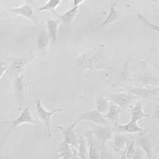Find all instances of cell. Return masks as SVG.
Listing matches in <instances>:
<instances>
[{
	"mask_svg": "<svg viewBox=\"0 0 159 159\" xmlns=\"http://www.w3.org/2000/svg\"><path fill=\"white\" fill-rule=\"evenodd\" d=\"M77 119L80 121H89L94 123V125L100 126V125H107L108 121L104 117V115L99 112L97 109L89 110L86 111L78 116Z\"/></svg>",
	"mask_w": 159,
	"mask_h": 159,
	"instance_id": "8",
	"label": "cell"
},
{
	"mask_svg": "<svg viewBox=\"0 0 159 159\" xmlns=\"http://www.w3.org/2000/svg\"><path fill=\"white\" fill-rule=\"evenodd\" d=\"M120 159H127V157H126V146L125 148V149L123 151V152H122V156Z\"/></svg>",
	"mask_w": 159,
	"mask_h": 159,
	"instance_id": "29",
	"label": "cell"
},
{
	"mask_svg": "<svg viewBox=\"0 0 159 159\" xmlns=\"http://www.w3.org/2000/svg\"><path fill=\"white\" fill-rule=\"evenodd\" d=\"M103 47L104 45H99L92 49L85 52L75 59V62L83 69H89V70L106 69V67L103 66L102 64L99 63L98 59V53L101 48Z\"/></svg>",
	"mask_w": 159,
	"mask_h": 159,
	"instance_id": "1",
	"label": "cell"
},
{
	"mask_svg": "<svg viewBox=\"0 0 159 159\" xmlns=\"http://www.w3.org/2000/svg\"><path fill=\"white\" fill-rule=\"evenodd\" d=\"M116 3H113L110 7V11L108 16L100 25L98 26V28H102V27H107V26L111 25V24H115L116 22L119 21V19L122 17L123 15H122L121 13H119L118 10H116Z\"/></svg>",
	"mask_w": 159,
	"mask_h": 159,
	"instance_id": "17",
	"label": "cell"
},
{
	"mask_svg": "<svg viewBox=\"0 0 159 159\" xmlns=\"http://www.w3.org/2000/svg\"><path fill=\"white\" fill-rule=\"evenodd\" d=\"M50 38L46 30H42L37 38V49L46 55L49 48Z\"/></svg>",
	"mask_w": 159,
	"mask_h": 159,
	"instance_id": "16",
	"label": "cell"
},
{
	"mask_svg": "<svg viewBox=\"0 0 159 159\" xmlns=\"http://www.w3.org/2000/svg\"><path fill=\"white\" fill-rule=\"evenodd\" d=\"M115 132L118 133V134H140L147 129H143V128L140 127L138 126V123L136 122L130 121L126 124H119V123H116L115 125Z\"/></svg>",
	"mask_w": 159,
	"mask_h": 159,
	"instance_id": "12",
	"label": "cell"
},
{
	"mask_svg": "<svg viewBox=\"0 0 159 159\" xmlns=\"http://www.w3.org/2000/svg\"><path fill=\"white\" fill-rule=\"evenodd\" d=\"M151 115L152 119H154L157 123H159V104L154 106V108H153L152 114Z\"/></svg>",
	"mask_w": 159,
	"mask_h": 159,
	"instance_id": "27",
	"label": "cell"
},
{
	"mask_svg": "<svg viewBox=\"0 0 159 159\" xmlns=\"http://www.w3.org/2000/svg\"><path fill=\"white\" fill-rule=\"evenodd\" d=\"M85 137L88 145V159H102L100 147L94 140L91 130L85 131Z\"/></svg>",
	"mask_w": 159,
	"mask_h": 159,
	"instance_id": "10",
	"label": "cell"
},
{
	"mask_svg": "<svg viewBox=\"0 0 159 159\" xmlns=\"http://www.w3.org/2000/svg\"><path fill=\"white\" fill-rule=\"evenodd\" d=\"M78 157L79 159H88V152L87 151L86 140L84 137H80L79 147H78Z\"/></svg>",
	"mask_w": 159,
	"mask_h": 159,
	"instance_id": "24",
	"label": "cell"
},
{
	"mask_svg": "<svg viewBox=\"0 0 159 159\" xmlns=\"http://www.w3.org/2000/svg\"><path fill=\"white\" fill-rule=\"evenodd\" d=\"M79 123H80V121L79 119H77L74 123H73L72 124L69 125L67 126H57L58 129L62 131L64 137L63 140H62L61 143H66V144L73 147L76 149L78 148V147H79L80 137L76 136V133H75V129H76V126H77Z\"/></svg>",
	"mask_w": 159,
	"mask_h": 159,
	"instance_id": "4",
	"label": "cell"
},
{
	"mask_svg": "<svg viewBox=\"0 0 159 159\" xmlns=\"http://www.w3.org/2000/svg\"><path fill=\"white\" fill-rule=\"evenodd\" d=\"M80 11V5L73 6L71 10H68L67 12L64 13L63 14H57L56 16L59 19V21H62L66 27H69L72 23L74 21L76 17L77 16Z\"/></svg>",
	"mask_w": 159,
	"mask_h": 159,
	"instance_id": "15",
	"label": "cell"
},
{
	"mask_svg": "<svg viewBox=\"0 0 159 159\" xmlns=\"http://www.w3.org/2000/svg\"><path fill=\"white\" fill-rule=\"evenodd\" d=\"M97 104V110L102 114L105 115L108 111L111 102L107 98H97L95 99Z\"/></svg>",
	"mask_w": 159,
	"mask_h": 159,
	"instance_id": "22",
	"label": "cell"
},
{
	"mask_svg": "<svg viewBox=\"0 0 159 159\" xmlns=\"http://www.w3.org/2000/svg\"><path fill=\"white\" fill-rule=\"evenodd\" d=\"M26 88H27V84H26L23 75L14 78V80H13V90H14V94L16 96V102H17L19 111L22 109L23 105H24Z\"/></svg>",
	"mask_w": 159,
	"mask_h": 159,
	"instance_id": "9",
	"label": "cell"
},
{
	"mask_svg": "<svg viewBox=\"0 0 159 159\" xmlns=\"http://www.w3.org/2000/svg\"><path fill=\"white\" fill-rule=\"evenodd\" d=\"M62 1L60 0H50L48 1L43 7H40L38 9L39 12H44V11H52L54 15H57L58 13H56V9L62 3Z\"/></svg>",
	"mask_w": 159,
	"mask_h": 159,
	"instance_id": "23",
	"label": "cell"
},
{
	"mask_svg": "<svg viewBox=\"0 0 159 159\" xmlns=\"http://www.w3.org/2000/svg\"><path fill=\"white\" fill-rule=\"evenodd\" d=\"M130 140L126 139L124 136L122 134L116 133L115 134V140H114V146L113 148L116 151H122L123 152V150L126 148V144H127Z\"/></svg>",
	"mask_w": 159,
	"mask_h": 159,
	"instance_id": "21",
	"label": "cell"
},
{
	"mask_svg": "<svg viewBox=\"0 0 159 159\" xmlns=\"http://www.w3.org/2000/svg\"><path fill=\"white\" fill-rule=\"evenodd\" d=\"M157 151H159V139L157 140Z\"/></svg>",
	"mask_w": 159,
	"mask_h": 159,
	"instance_id": "30",
	"label": "cell"
},
{
	"mask_svg": "<svg viewBox=\"0 0 159 159\" xmlns=\"http://www.w3.org/2000/svg\"><path fill=\"white\" fill-rule=\"evenodd\" d=\"M137 16H138L139 20H140L141 21V22L143 23V24H144L145 26L150 27V28L152 29L153 30H154V31L159 33V25H156V24H153V23L150 22V21L148 20L147 18H145L144 16H143V15H142L140 13H137Z\"/></svg>",
	"mask_w": 159,
	"mask_h": 159,
	"instance_id": "25",
	"label": "cell"
},
{
	"mask_svg": "<svg viewBox=\"0 0 159 159\" xmlns=\"http://www.w3.org/2000/svg\"><path fill=\"white\" fill-rule=\"evenodd\" d=\"M63 111L62 108H56L52 111H47L45 108L44 105H42V102L39 99H37L36 101V112L38 116L39 119L45 124L47 128V132H48V137H52V119L54 115L56 113L60 112Z\"/></svg>",
	"mask_w": 159,
	"mask_h": 159,
	"instance_id": "3",
	"label": "cell"
},
{
	"mask_svg": "<svg viewBox=\"0 0 159 159\" xmlns=\"http://www.w3.org/2000/svg\"><path fill=\"white\" fill-rule=\"evenodd\" d=\"M134 138H135L134 140L135 142V146L141 149L148 159L152 158L153 147L149 137L147 134V130L140 134H137Z\"/></svg>",
	"mask_w": 159,
	"mask_h": 159,
	"instance_id": "6",
	"label": "cell"
},
{
	"mask_svg": "<svg viewBox=\"0 0 159 159\" xmlns=\"http://www.w3.org/2000/svg\"><path fill=\"white\" fill-rule=\"evenodd\" d=\"M122 111H123V108L111 102L109 109L104 115V117L108 121H111V123H115V125H116V123H118V120H119V116L121 115Z\"/></svg>",
	"mask_w": 159,
	"mask_h": 159,
	"instance_id": "19",
	"label": "cell"
},
{
	"mask_svg": "<svg viewBox=\"0 0 159 159\" xmlns=\"http://www.w3.org/2000/svg\"><path fill=\"white\" fill-rule=\"evenodd\" d=\"M24 123H30V124H39L36 119L32 116L30 110L28 108H25L22 113L13 121V129H15L20 125Z\"/></svg>",
	"mask_w": 159,
	"mask_h": 159,
	"instance_id": "13",
	"label": "cell"
},
{
	"mask_svg": "<svg viewBox=\"0 0 159 159\" xmlns=\"http://www.w3.org/2000/svg\"><path fill=\"white\" fill-rule=\"evenodd\" d=\"M129 93L137 97L146 98L149 96H156L159 95V87L152 88H134L129 90Z\"/></svg>",
	"mask_w": 159,
	"mask_h": 159,
	"instance_id": "18",
	"label": "cell"
},
{
	"mask_svg": "<svg viewBox=\"0 0 159 159\" xmlns=\"http://www.w3.org/2000/svg\"><path fill=\"white\" fill-rule=\"evenodd\" d=\"M114 132V128H111V126H101L97 125H94V129L91 130L94 140L100 147L105 146L106 142L112 138Z\"/></svg>",
	"mask_w": 159,
	"mask_h": 159,
	"instance_id": "5",
	"label": "cell"
},
{
	"mask_svg": "<svg viewBox=\"0 0 159 159\" xmlns=\"http://www.w3.org/2000/svg\"><path fill=\"white\" fill-rule=\"evenodd\" d=\"M129 110L131 113V120L136 122V123H138L143 119L151 118V114H148V113L143 111V103L140 102H137V103H135V105L131 107Z\"/></svg>",
	"mask_w": 159,
	"mask_h": 159,
	"instance_id": "14",
	"label": "cell"
},
{
	"mask_svg": "<svg viewBox=\"0 0 159 159\" xmlns=\"http://www.w3.org/2000/svg\"><path fill=\"white\" fill-rule=\"evenodd\" d=\"M35 57L36 56L34 55V50H30L27 54L15 59L10 66V68L8 69L9 72L10 73V74L14 76V78L22 76V73L24 72V69H25L26 66L30 63V62H33L34 60Z\"/></svg>",
	"mask_w": 159,
	"mask_h": 159,
	"instance_id": "2",
	"label": "cell"
},
{
	"mask_svg": "<svg viewBox=\"0 0 159 159\" xmlns=\"http://www.w3.org/2000/svg\"><path fill=\"white\" fill-rule=\"evenodd\" d=\"M60 21L56 20L48 19L46 21L47 29H48V34L51 39L52 42L56 43L58 40V30H59Z\"/></svg>",
	"mask_w": 159,
	"mask_h": 159,
	"instance_id": "20",
	"label": "cell"
},
{
	"mask_svg": "<svg viewBox=\"0 0 159 159\" xmlns=\"http://www.w3.org/2000/svg\"><path fill=\"white\" fill-rule=\"evenodd\" d=\"M108 99L111 103L123 108V107L129 106L136 99H137V97L130 93L117 92L110 94Z\"/></svg>",
	"mask_w": 159,
	"mask_h": 159,
	"instance_id": "7",
	"label": "cell"
},
{
	"mask_svg": "<svg viewBox=\"0 0 159 159\" xmlns=\"http://www.w3.org/2000/svg\"><path fill=\"white\" fill-rule=\"evenodd\" d=\"M84 0H80H80H74V1L73 2V6H75V5L80 6L82 3H84Z\"/></svg>",
	"mask_w": 159,
	"mask_h": 159,
	"instance_id": "28",
	"label": "cell"
},
{
	"mask_svg": "<svg viewBox=\"0 0 159 159\" xmlns=\"http://www.w3.org/2000/svg\"><path fill=\"white\" fill-rule=\"evenodd\" d=\"M8 61H4V62H0V80L2 77L4 73L8 70Z\"/></svg>",
	"mask_w": 159,
	"mask_h": 159,
	"instance_id": "26",
	"label": "cell"
},
{
	"mask_svg": "<svg viewBox=\"0 0 159 159\" xmlns=\"http://www.w3.org/2000/svg\"><path fill=\"white\" fill-rule=\"evenodd\" d=\"M8 11L11 12V13H14L16 15H18V16H21L23 17L27 18V20H29L30 21H33L34 23L36 21L37 17L36 15H35L34 8L32 7V6L30 4H29L27 2L24 4H23L21 7L10 9Z\"/></svg>",
	"mask_w": 159,
	"mask_h": 159,
	"instance_id": "11",
	"label": "cell"
}]
</instances>
